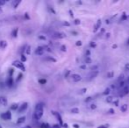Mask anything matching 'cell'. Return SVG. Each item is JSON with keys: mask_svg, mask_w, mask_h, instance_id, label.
Instances as JSON below:
<instances>
[{"mask_svg": "<svg viewBox=\"0 0 129 128\" xmlns=\"http://www.w3.org/2000/svg\"><path fill=\"white\" fill-rule=\"evenodd\" d=\"M71 112L74 114H77L79 112V110H78V108H73V109H71Z\"/></svg>", "mask_w": 129, "mask_h": 128, "instance_id": "7402d4cb", "label": "cell"}, {"mask_svg": "<svg viewBox=\"0 0 129 128\" xmlns=\"http://www.w3.org/2000/svg\"><path fill=\"white\" fill-rule=\"evenodd\" d=\"M76 46H82V41H76Z\"/></svg>", "mask_w": 129, "mask_h": 128, "instance_id": "8d00e7d4", "label": "cell"}, {"mask_svg": "<svg viewBox=\"0 0 129 128\" xmlns=\"http://www.w3.org/2000/svg\"><path fill=\"white\" fill-rule=\"evenodd\" d=\"M39 39H40V40H46V38L44 36H39Z\"/></svg>", "mask_w": 129, "mask_h": 128, "instance_id": "ee69618b", "label": "cell"}, {"mask_svg": "<svg viewBox=\"0 0 129 128\" xmlns=\"http://www.w3.org/2000/svg\"><path fill=\"white\" fill-rule=\"evenodd\" d=\"M70 78H71V80H72L73 82H77L82 80V76H81L79 74H72V75L70 76Z\"/></svg>", "mask_w": 129, "mask_h": 128, "instance_id": "3957f363", "label": "cell"}, {"mask_svg": "<svg viewBox=\"0 0 129 128\" xmlns=\"http://www.w3.org/2000/svg\"><path fill=\"white\" fill-rule=\"evenodd\" d=\"M20 3H21V1H20V0H16V1H12L11 5H12V7H13V8L16 9L17 7L20 5Z\"/></svg>", "mask_w": 129, "mask_h": 128, "instance_id": "7c38bea8", "label": "cell"}, {"mask_svg": "<svg viewBox=\"0 0 129 128\" xmlns=\"http://www.w3.org/2000/svg\"><path fill=\"white\" fill-rule=\"evenodd\" d=\"M125 70L129 71V63H126V66H125Z\"/></svg>", "mask_w": 129, "mask_h": 128, "instance_id": "d6a6232c", "label": "cell"}, {"mask_svg": "<svg viewBox=\"0 0 129 128\" xmlns=\"http://www.w3.org/2000/svg\"><path fill=\"white\" fill-rule=\"evenodd\" d=\"M80 68H83V69H85L86 67H85V66H80Z\"/></svg>", "mask_w": 129, "mask_h": 128, "instance_id": "7dc6e473", "label": "cell"}, {"mask_svg": "<svg viewBox=\"0 0 129 128\" xmlns=\"http://www.w3.org/2000/svg\"><path fill=\"white\" fill-rule=\"evenodd\" d=\"M74 23H75V25H79V24H80V20H79V19H75Z\"/></svg>", "mask_w": 129, "mask_h": 128, "instance_id": "d590c367", "label": "cell"}, {"mask_svg": "<svg viewBox=\"0 0 129 128\" xmlns=\"http://www.w3.org/2000/svg\"><path fill=\"white\" fill-rule=\"evenodd\" d=\"M70 16L71 17H73V12L71 11H70Z\"/></svg>", "mask_w": 129, "mask_h": 128, "instance_id": "f907efd6", "label": "cell"}, {"mask_svg": "<svg viewBox=\"0 0 129 128\" xmlns=\"http://www.w3.org/2000/svg\"><path fill=\"white\" fill-rule=\"evenodd\" d=\"M11 74H13V70H12V69H10V76H11Z\"/></svg>", "mask_w": 129, "mask_h": 128, "instance_id": "bcb514c9", "label": "cell"}, {"mask_svg": "<svg viewBox=\"0 0 129 128\" xmlns=\"http://www.w3.org/2000/svg\"><path fill=\"white\" fill-rule=\"evenodd\" d=\"M22 76H23V75H22V74L20 73V74L19 75V76H18V79H17V81H19V80H20V79L22 78Z\"/></svg>", "mask_w": 129, "mask_h": 128, "instance_id": "e575fe53", "label": "cell"}, {"mask_svg": "<svg viewBox=\"0 0 129 128\" xmlns=\"http://www.w3.org/2000/svg\"><path fill=\"white\" fill-rule=\"evenodd\" d=\"M6 4V1H5V0H0V6L4 5H5Z\"/></svg>", "mask_w": 129, "mask_h": 128, "instance_id": "4dcf8cb0", "label": "cell"}, {"mask_svg": "<svg viewBox=\"0 0 129 128\" xmlns=\"http://www.w3.org/2000/svg\"><path fill=\"white\" fill-rule=\"evenodd\" d=\"M113 104H116V105H118V100H116V101H114V102H113Z\"/></svg>", "mask_w": 129, "mask_h": 128, "instance_id": "7bdbcfd3", "label": "cell"}, {"mask_svg": "<svg viewBox=\"0 0 129 128\" xmlns=\"http://www.w3.org/2000/svg\"><path fill=\"white\" fill-rule=\"evenodd\" d=\"M97 75H98V70H95V71L91 70V72L88 75V80H89V81H91V80L94 79Z\"/></svg>", "mask_w": 129, "mask_h": 128, "instance_id": "5b68a950", "label": "cell"}, {"mask_svg": "<svg viewBox=\"0 0 129 128\" xmlns=\"http://www.w3.org/2000/svg\"><path fill=\"white\" fill-rule=\"evenodd\" d=\"M53 37L55 39H62V38H65V37H66V34L63 33H55Z\"/></svg>", "mask_w": 129, "mask_h": 128, "instance_id": "9c48e42d", "label": "cell"}, {"mask_svg": "<svg viewBox=\"0 0 129 128\" xmlns=\"http://www.w3.org/2000/svg\"><path fill=\"white\" fill-rule=\"evenodd\" d=\"M7 104H8L7 98L5 97H0V104L3 105V106H6Z\"/></svg>", "mask_w": 129, "mask_h": 128, "instance_id": "ba28073f", "label": "cell"}, {"mask_svg": "<svg viewBox=\"0 0 129 128\" xmlns=\"http://www.w3.org/2000/svg\"><path fill=\"white\" fill-rule=\"evenodd\" d=\"M26 61H27V57H26L24 55H21V61H22V62H25Z\"/></svg>", "mask_w": 129, "mask_h": 128, "instance_id": "4316f807", "label": "cell"}, {"mask_svg": "<svg viewBox=\"0 0 129 128\" xmlns=\"http://www.w3.org/2000/svg\"><path fill=\"white\" fill-rule=\"evenodd\" d=\"M61 49H62V51H63V52H66V51H67L66 46H64V45H62V46H61Z\"/></svg>", "mask_w": 129, "mask_h": 128, "instance_id": "f546056e", "label": "cell"}, {"mask_svg": "<svg viewBox=\"0 0 129 128\" xmlns=\"http://www.w3.org/2000/svg\"><path fill=\"white\" fill-rule=\"evenodd\" d=\"M85 62L86 63H91V60L90 59V57H86L85 58Z\"/></svg>", "mask_w": 129, "mask_h": 128, "instance_id": "f1b7e54d", "label": "cell"}, {"mask_svg": "<svg viewBox=\"0 0 129 128\" xmlns=\"http://www.w3.org/2000/svg\"><path fill=\"white\" fill-rule=\"evenodd\" d=\"M126 82H128V83H129V77H128V78H127V81H126Z\"/></svg>", "mask_w": 129, "mask_h": 128, "instance_id": "f5cc1de1", "label": "cell"}, {"mask_svg": "<svg viewBox=\"0 0 129 128\" xmlns=\"http://www.w3.org/2000/svg\"><path fill=\"white\" fill-rule=\"evenodd\" d=\"M44 47H42V46H38L37 48L35 49V55H42L43 54H44Z\"/></svg>", "mask_w": 129, "mask_h": 128, "instance_id": "8992f818", "label": "cell"}, {"mask_svg": "<svg viewBox=\"0 0 129 128\" xmlns=\"http://www.w3.org/2000/svg\"><path fill=\"white\" fill-rule=\"evenodd\" d=\"M19 105L17 104H12L11 106V109L12 110V111H14V110H17V109H19Z\"/></svg>", "mask_w": 129, "mask_h": 128, "instance_id": "44dd1931", "label": "cell"}, {"mask_svg": "<svg viewBox=\"0 0 129 128\" xmlns=\"http://www.w3.org/2000/svg\"><path fill=\"white\" fill-rule=\"evenodd\" d=\"M90 45H91V47H95V46H96V44H95V43H92V42H91V44H90Z\"/></svg>", "mask_w": 129, "mask_h": 128, "instance_id": "b9f144b4", "label": "cell"}, {"mask_svg": "<svg viewBox=\"0 0 129 128\" xmlns=\"http://www.w3.org/2000/svg\"><path fill=\"white\" fill-rule=\"evenodd\" d=\"M18 32H19V29H18V28H15V29L11 32V35L13 36L14 38H16L17 36H18Z\"/></svg>", "mask_w": 129, "mask_h": 128, "instance_id": "ac0fdd59", "label": "cell"}, {"mask_svg": "<svg viewBox=\"0 0 129 128\" xmlns=\"http://www.w3.org/2000/svg\"><path fill=\"white\" fill-rule=\"evenodd\" d=\"M0 128H3V127H2V125H0Z\"/></svg>", "mask_w": 129, "mask_h": 128, "instance_id": "db71d44e", "label": "cell"}, {"mask_svg": "<svg viewBox=\"0 0 129 128\" xmlns=\"http://www.w3.org/2000/svg\"><path fill=\"white\" fill-rule=\"evenodd\" d=\"M22 128H32L30 125H27V126H25V127H22Z\"/></svg>", "mask_w": 129, "mask_h": 128, "instance_id": "c3c4849f", "label": "cell"}, {"mask_svg": "<svg viewBox=\"0 0 129 128\" xmlns=\"http://www.w3.org/2000/svg\"><path fill=\"white\" fill-rule=\"evenodd\" d=\"M64 25H65V26H70V24H69V23H67V22H64Z\"/></svg>", "mask_w": 129, "mask_h": 128, "instance_id": "681fc988", "label": "cell"}, {"mask_svg": "<svg viewBox=\"0 0 129 128\" xmlns=\"http://www.w3.org/2000/svg\"><path fill=\"white\" fill-rule=\"evenodd\" d=\"M105 101H106L107 103H111V102H113V97H107V98L105 99Z\"/></svg>", "mask_w": 129, "mask_h": 128, "instance_id": "603a6c76", "label": "cell"}, {"mask_svg": "<svg viewBox=\"0 0 129 128\" xmlns=\"http://www.w3.org/2000/svg\"><path fill=\"white\" fill-rule=\"evenodd\" d=\"M6 46H7V42L5 41H0V48H5Z\"/></svg>", "mask_w": 129, "mask_h": 128, "instance_id": "2e32d148", "label": "cell"}, {"mask_svg": "<svg viewBox=\"0 0 129 128\" xmlns=\"http://www.w3.org/2000/svg\"><path fill=\"white\" fill-rule=\"evenodd\" d=\"M91 100V97H88L87 99H85V102H89V101Z\"/></svg>", "mask_w": 129, "mask_h": 128, "instance_id": "f6af8a7d", "label": "cell"}, {"mask_svg": "<svg viewBox=\"0 0 129 128\" xmlns=\"http://www.w3.org/2000/svg\"><path fill=\"white\" fill-rule=\"evenodd\" d=\"M114 110L113 109H110L109 110V111H108V113H109V114H114Z\"/></svg>", "mask_w": 129, "mask_h": 128, "instance_id": "836d02e7", "label": "cell"}, {"mask_svg": "<svg viewBox=\"0 0 129 128\" xmlns=\"http://www.w3.org/2000/svg\"><path fill=\"white\" fill-rule=\"evenodd\" d=\"M127 44H129V40H128V41H127Z\"/></svg>", "mask_w": 129, "mask_h": 128, "instance_id": "11a10c76", "label": "cell"}, {"mask_svg": "<svg viewBox=\"0 0 129 128\" xmlns=\"http://www.w3.org/2000/svg\"><path fill=\"white\" fill-rule=\"evenodd\" d=\"M43 112H44V108H43L42 104H37L35 105V110L32 115V118L35 120H39L43 116Z\"/></svg>", "mask_w": 129, "mask_h": 128, "instance_id": "6da1fadb", "label": "cell"}, {"mask_svg": "<svg viewBox=\"0 0 129 128\" xmlns=\"http://www.w3.org/2000/svg\"><path fill=\"white\" fill-rule=\"evenodd\" d=\"M1 118L4 120H10L11 118V112H4L3 114H1Z\"/></svg>", "mask_w": 129, "mask_h": 128, "instance_id": "277c9868", "label": "cell"}, {"mask_svg": "<svg viewBox=\"0 0 129 128\" xmlns=\"http://www.w3.org/2000/svg\"><path fill=\"white\" fill-rule=\"evenodd\" d=\"M52 113H53V115H54V116L57 118V119L59 120V122H60V125H62V119L61 115H60L59 113H58V112H52Z\"/></svg>", "mask_w": 129, "mask_h": 128, "instance_id": "8fae6325", "label": "cell"}, {"mask_svg": "<svg viewBox=\"0 0 129 128\" xmlns=\"http://www.w3.org/2000/svg\"><path fill=\"white\" fill-rule=\"evenodd\" d=\"M7 85H8V87H11L13 85V79H12L11 76H10L7 80Z\"/></svg>", "mask_w": 129, "mask_h": 128, "instance_id": "4fadbf2b", "label": "cell"}, {"mask_svg": "<svg viewBox=\"0 0 129 128\" xmlns=\"http://www.w3.org/2000/svg\"><path fill=\"white\" fill-rule=\"evenodd\" d=\"M109 93H110V89H109V88H107V89H105V92L103 93V94H104V95H108Z\"/></svg>", "mask_w": 129, "mask_h": 128, "instance_id": "484cf974", "label": "cell"}, {"mask_svg": "<svg viewBox=\"0 0 129 128\" xmlns=\"http://www.w3.org/2000/svg\"><path fill=\"white\" fill-rule=\"evenodd\" d=\"M127 109H128V105L127 104H123V105H121V107H120V111L122 112H126V111H127Z\"/></svg>", "mask_w": 129, "mask_h": 128, "instance_id": "e0dca14e", "label": "cell"}, {"mask_svg": "<svg viewBox=\"0 0 129 128\" xmlns=\"http://www.w3.org/2000/svg\"><path fill=\"white\" fill-rule=\"evenodd\" d=\"M113 76V72H110V73H108L107 74V77L108 78H112Z\"/></svg>", "mask_w": 129, "mask_h": 128, "instance_id": "1f68e13d", "label": "cell"}, {"mask_svg": "<svg viewBox=\"0 0 129 128\" xmlns=\"http://www.w3.org/2000/svg\"><path fill=\"white\" fill-rule=\"evenodd\" d=\"M26 53H27V55H30V53H31V46L29 45L26 47Z\"/></svg>", "mask_w": 129, "mask_h": 128, "instance_id": "ffe728a7", "label": "cell"}, {"mask_svg": "<svg viewBox=\"0 0 129 128\" xmlns=\"http://www.w3.org/2000/svg\"><path fill=\"white\" fill-rule=\"evenodd\" d=\"M52 128H61V126L59 125H54L52 126Z\"/></svg>", "mask_w": 129, "mask_h": 128, "instance_id": "74e56055", "label": "cell"}, {"mask_svg": "<svg viewBox=\"0 0 129 128\" xmlns=\"http://www.w3.org/2000/svg\"><path fill=\"white\" fill-rule=\"evenodd\" d=\"M100 26H101V20H100V19H98V20L97 21V23H96V24H95V26H94V30H93V32H94V33H97V31L99 30Z\"/></svg>", "mask_w": 129, "mask_h": 128, "instance_id": "30bf717a", "label": "cell"}, {"mask_svg": "<svg viewBox=\"0 0 129 128\" xmlns=\"http://www.w3.org/2000/svg\"><path fill=\"white\" fill-rule=\"evenodd\" d=\"M91 109H96V108H97V106H96V104H91Z\"/></svg>", "mask_w": 129, "mask_h": 128, "instance_id": "60d3db41", "label": "cell"}, {"mask_svg": "<svg viewBox=\"0 0 129 128\" xmlns=\"http://www.w3.org/2000/svg\"><path fill=\"white\" fill-rule=\"evenodd\" d=\"M27 107H28V104H27V103H24V104H22L21 105L19 106L18 111H19V113H21V112H25V111L27 109Z\"/></svg>", "mask_w": 129, "mask_h": 128, "instance_id": "52a82bcc", "label": "cell"}, {"mask_svg": "<svg viewBox=\"0 0 129 128\" xmlns=\"http://www.w3.org/2000/svg\"><path fill=\"white\" fill-rule=\"evenodd\" d=\"M26 121V117H21L19 118V119H18V121H17V125H21V124H23V123Z\"/></svg>", "mask_w": 129, "mask_h": 128, "instance_id": "5bb4252c", "label": "cell"}, {"mask_svg": "<svg viewBox=\"0 0 129 128\" xmlns=\"http://www.w3.org/2000/svg\"><path fill=\"white\" fill-rule=\"evenodd\" d=\"M47 60L49 61H52V62H56V60H55L54 58H52V57H48Z\"/></svg>", "mask_w": 129, "mask_h": 128, "instance_id": "cb8c5ba5", "label": "cell"}, {"mask_svg": "<svg viewBox=\"0 0 129 128\" xmlns=\"http://www.w3.org/2000/svg\"><path fill=\"white\" fill-rule=\"evenodd\" d=\"M97 128H109V125H99Z\"/></svg>", "mask_w": 129, "mask_h": 128, "instance_id": "83f0119b", "label": "cell"}, {"mask_svg": "<svg viewBox=\"0 0 129 128\" xmlns=\"http://www.w3.org/2000/svg\"><path fill=\"white\" fill-rule=\"evenodd\" d=\"M39 82H40V84H46L47 80L46 79H40V80H39Z\"/></svg>", "mask_w": 129, "mask_h": 128, "instance_id": "d4e9b609", "label": "cell"}, {"mask_svg": "<svg viewBox=\"0 0 129 128\" xmlns=\"http://www.w3.org/2000/svg\"><path fill=\"white\" fill-rule=\"evenodd\" d=\"M25 18L27 19H30V17L28 16V13H25Z\"/></svg>", "mask_w": 129, "mask_h": 128, "instance_id": "f35d334b", "label": "cell"}, {"mask_svg": "<svg viewBox=\"0 0 129 128\" xmlns=\"http://www.w3.org/2000/svg\"><path fill=\"white\" fill-rule=\"evenodd\" d=\"M1 11H2V10H1V8H0V12H1Z\"/></svg>", "mask_w": 129, "mask_h": 128, "instance_id": "9f6ffc18", "label": "cell"}, {"mask_svg": "<svg viewBox=\"0 0 129 128\" xmlns=\"http://www.w3.org/2000/svg\"><path fill=\"white\" fill-rule=\"evenodd\" d=\"M40 128H52V126L48 125V124H47V123H42L41 125H40Z\"/></svg>", "mask_w": 129, "mask_h": 128, "instance_id": "d6986e66", "label": "cell"}, {"mask_svg": "<svg viewBox=\"0 0 129 128\" xmlns=\"http://www.w3.org/2000/svg\"><path fill=\"white\" fill-rule=\"evenodd\" d=\"M117 47V45H113V48H116Z\"/></svg>", "mask_w": 129, "mask_h": 128, "instance_id": "816d5d0a", "label": "cell"}, {"mask_svg": "<svg viewBox=\"0 0 129 128\" xmlns=\"http://www.w3.org/2000/svg\"><path fill=\"white\" fill-rule=\"evenodd\" d=\"M12 65H13L14 67H16V68H19V69H20V70H22V71L26 70V68H25V66H24V63L22 62V61H13Z\"/></svg>", "mask_w": 129, "mask_h": 128, "instance_id": "7a4b0ae2", "label": "cell"}, {"mask_svg": "<svg viewBox=\"0 0 129 128\" xmlns=\"http://www.w3.org/2000/svg\"><path fill=\"white\" fill-rule=\"evenodd\" d=\"M73 127L74 128H79V125H77V124H74V125H73Z\"/></svg>", "mask_w": 129, "mask_h": 128, "instance_id": "ab89813d", "label": "cell"}, {"mask_svg": "<svg viewBox=\"0 0 129 128\" xmlns=\"http://www.w3.org/2000/svg\"><path fill=\"white\" fill-rule=\"evenodd\" d=\"M128 93H129V89L126 86L125 88H123V90H122V92H121L120 95L121 96H125V95H126V94H128Z\"/></svg>", "mask_w": 129, "mask_h": 128, "instance_id": "9a60e30c", "label": "cell"}]
</instances>
